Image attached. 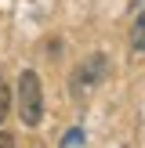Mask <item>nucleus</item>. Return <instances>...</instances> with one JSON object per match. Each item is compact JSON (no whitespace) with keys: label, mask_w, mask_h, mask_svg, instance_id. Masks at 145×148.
Instances as JSON below:
<instances>
[{"label":"nucleus","mask_w":145,"mask_h":148,"mask_svg":"<svg viewBox=\"0 0 145 148\" xmlns=\"http://www.w3.org/2000/svg\"><path fill=\"white\" fill-rule=\"evenodd\" d=\"M0 145H14V137L11 134H0Z\"/></svg>","instance_id":"6"},{"label":"nucleus","mask_w":145,"mask_h":148,"mask_svg":"<svg viewBox=\"0 0 145 148\" xmlns=\"http://www.w3.org/2000/svg\"><path fill=\"white\" fill-rule=\"evenodd\" d=\"M105 65H109V62H105L102 54H91V58H87V62L76 69V79H72V83H76L80 90H84V87H94V83H102V76H105Z\"/></svg>","instance_id":"2"},{"label":"nucleus","mask_w":145,"mask_h":148,"mask_svg":"<svg viewBox=\"0 0 145 148\" xmlns=\"http://www.w3.org/2000/svg\"><path fill=\"white\" fill-rule=\"evenodd\" d=\"M130 47L134 51H145V11L134 18V25H130Z\"/></svg>","instance_id":"3"},{"label":"nucleus","mask_w":145,"mask_h":148,"mask_svg":"<svg viewBox=\"0 0 145 148\" xmlns=\"http://www.w3.org/2000/svg\"><path fill=\"white\" fill-rule=\"evenodd\" d=\"M18 116L26 127H36L44 119V87L36 79V72H29V69L18 79Z\"/></svg>","instance_id":"1"},{"label":"nucleus","mask_w":145,"mask_h":148,"mask_svg":"<svg viewBox=\"0 0 145 148\" xmlns=\"http://www.w3.org/2000/svg\"><path fill=\"white\" fill-rule=\"evenodd\" d=\"M62 145H84V134H80V130H69V134L62 137Z\"/></svg>","instance_id":"5"},{"label":"nucleus","mask_w":145,"mask_h":148,"mask_svg":"<svg viewBox=\"0 0 145 148\" xmlns=\"http://www.w3.org/2000/svg\"><path fill=\"white\" fill-rule=\"evenodd\" d=\"M7 112H11V87L0 79V123L7 119Z\"/></svg>","instance_id":"4"}]
</instances>
